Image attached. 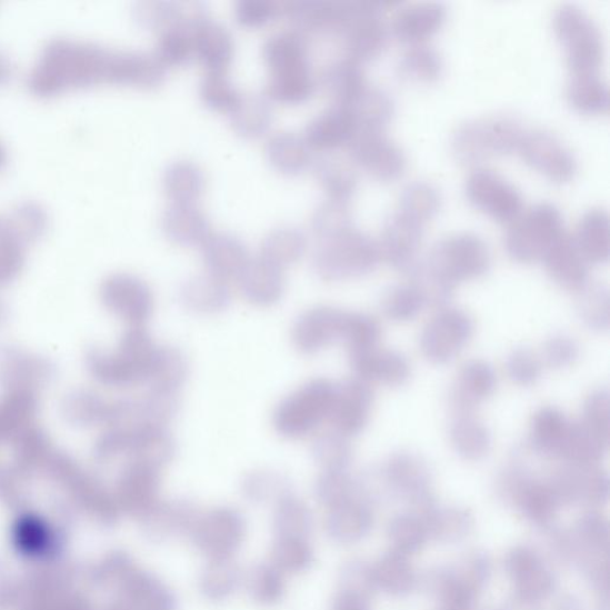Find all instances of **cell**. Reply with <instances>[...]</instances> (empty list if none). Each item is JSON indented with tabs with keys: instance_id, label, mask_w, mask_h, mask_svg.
<instances>
[{
	"instance_id": "obj_19",
	"label": "cell",
	"mask_w": 610,
	"mask_h": 610,
	"mask_svg": "<svg viewBox=\"0 0 610 610\" xmlns=\"http://www.w3.org/2000/svg\"><path fill=\"white\" fill-rule=\"evenodd\" d=\"M238 278L241 293L251 304L272 307L283 299L287 286L283 270L262 258L250 260Z\"/></svg>"
},
{
	"instance_id": "obj_1",
	"label": "cell",
	"mask_w": 610,
	"mask_h": 610,
	"mask_svg": "<svg viewBox=\"0 0 610 610\" xmlns=\"http://www.w3.org/2000/svg\"><path fill=\"white\" fill-rule=\"evenodd\" d=\"M524 133L521 124L503 114L468 121L457 128L452 151L464 164H478L518 151Z\"/></svg>"
},
{
	"instance_id": "obj_47",
	"label": "cell",
	"mask_w": 610,
	"mask_h": 610,
	"mask_svg": "<svg viewBox=\"0 0 610 610\" xmlns=\"http://www.w3.org/2000/svg\"><path fill=\"white\" fill-rule=\"evenodd\" d=\"M306 53L303 40L294 34H287V32L271 38L263 49V56H266L272 72L304 66Z\"/></svg>"
},
{
	"instance_id": "obj_61",
	"label": "cell",
	"mask_w": 610,
	"mask_h": 610,
	"mask_svg": "<svg viewBox=\"0 0 610 610\" xmlns=\"http://www.w3.org/2000/svg\"><path fill=\"white\" fill-rule=\"evenodd\" d=\"M213 563L216 567L209 569L203 580L204 591L212 599L226 598L237 586V572L226 566V560Z\"/></svg>"
},
{
	"instance_id": "obj_12",
	"label": "cell",
	"mask_w": 610,
	"mask_h": 610,
	"mask_svg": "<svg viewBox=\"0 0 610 610\" xmlns=\"http://www.w3.org/2000/svg\"><path fill=\"white\" fill-rule=\"evenodd\" d=\"M374 404L371 384L353 377L337 386L331 417L336 432L346 438L360 434L368 426Z\"/></svg>"
},
{
	"instance_id": "obj_2",
	"label": "cell",
	"mask_w": 610,
	"mask_h": 610,
	"mask_svg": "<svg viewBox=\"0 0 610 610\" xmlns=\"http://www.w3.org/2000/svg\"><path fill=\"white\" fill-rule=\"evenodd\" d=\"M421 267L454 291L460 283L484 277L491 267V256L481 238L460 233L438 242Z\"/></svg>"
},
{
	"instance_id": "obj_42",
	"label": "cell",
	"mask_w": 610,
	"mask_h": 610,
	"mask_svg": "<svg viewBox=\"0 0 610 610\" xmlns=\"http://www.w3.org/2000/svg\"><path fill=\"white\" fill-rule=\"evenodd\" d=\"M401 74L410 80L431 84L442 74V59L427 43L410 46L401 59Z\"/></svg>"
},
{
	"instance_id": "obj_49",
	"label": "cell",
	"mask_w": 610,
	"mask_h": 610,
	"mask_svg": "<svg viewBox=\"0 0 610 610\" xmlns=\"http://www.w3.org/2000/svg\"><path fill=\"white\" fill-rule=\"evenodd\" d=\"M382 337L381 323L364 312L346 314L342 342L348 344L349 352L374 348Z\"/></svg>"
},
{
	"instance_id": "obj_3",
	"label": "cell",
	"mask_w": 610,
	"mask_h": 610,
	"mask_svg": "<svg viewBox=\"0 0 610 610\" xmlns=\"http://www.w3.org/2000/svg\"><path fill=\"white\" fill-rule=\"evenodd\" d=\"M553 29L562 44L571 76H598L604 60L601 31L579 7L566 4L557 9Z\"/></svg>"
},
{
	"instance_id": "obj_29",
	"label": "cell",
	"mask_w": 610,
	"mask_h": 610,
	"mask_svg": "<svg viewBox=\"0 0 610 610\" xmlns=\"http://www.w3.org/2000/svg\"><path fill=\"white\" fill-rule=\"evenodd\" d=\"M167 237L179 244L204 243L210 237L209 223L204 213L193 204H174L162 218Z\"/></svg>"
},
{
	"instance_id": "obj_32",
	"label": "cell",
	"mask_w": 610,
	"mask_h": 610,
	"mask_svg": "<svg viewBox=\"0 0 610 610\" xmlns=\"http://www.w3.org/2000/svg\"><path fill=\"white\" fill-rule=\"evenodd\" d=\"M608 450L609 444L591 433L580 420L571 421L556 458L570 466H596Z\"/></svg>"
},
{
	"instance_id": "obj_18",
	"label": "cell",
	"mask_w": 610,
	"mask_h": 610,
	"mask_svg": "<svg viewBox=\"0 0 610 610\" xmlns=\"http://www.w3.org/2000/svg\"><path fill=\"white\" fill-rule=\"evenodd\" d=\"M447 10L437 2H418L396 11L392 31L396 38L410 46L426 43L440 30Z\"/></svg>"
},
{
	"instance_id": "obj_9",
	"label": "cell",
	"mask_w": 610,
	"mask_h": 610,
	"mask_svg": "<svg viewBox=\"0 0 610 610\" xmlns=\"http://www.w3.org/2000/svg\"><path fill=\"white\" fill-rule=\"evenodd\" d=\"M517 152L533 171L553 183H569L577 172L569 148L546 130L524 131Z\"/></svg>"
},
{
	"instance_id": "obj_38",
	"label": "cell",
	"mask_w": 610,
	"mask_h": 610,
	"mask_svg": "<svg viewBox=\"0 0 610 610\" xmlns=\"http://www.w3.org/2000/svg\"><path fill=\"white\" fill-rule=\"evenodd\" d=\"M426 307L424 294L413 279L391 288L382 300L384 316L398 323L413 321Z\"/></svg>"
},
{
	"instance_id": "obj_25",
	"label": "cell",
	"mask_w": 610,
	"mask_h": 610,
	"mask_svg": "<svg viewBox=\"0 0 610 610\" xmlns=\"http://www.w3.org/2000/svg\"><path fill=\"white\" fill-rule=\"evenodd\" d=\"M109 300L114 309L136 324L146 322L154 311V296L151 289L137 278L124 277L114 280L109 287Z\"/></svg>"
},
{
	"instance_id": "obj_26",
	"label": "cell",
	"mask_w": 610,
	"mask_h": 610,
	"mask_svg": "<svg viewBox=\"0 0 610 610\" xmlns=\"http://www.w3.org/2000/svg\"><path fill=\"white\" fill-rule=\"evenodd\" d=\"M357 126L348 110L338 106L312 121L306 134L309 147L318 150H334L349 144L357 133Z\"/></svg>"
},
{
	"instance_id": "obj_8",
	"label": "cell",
	"mask_w": 610,
	"mask_h": 610,
	"mask_svg": "<svg viewBox=\"0 0 610 610\" xmlns=\"http://www.w3.org/2000/svg\"><path fill=\"white\" fill-rule=\"evenodd\" d=\"M428 224L416 212L398 204L384 224L381 241L377 243L381 260L396 270L413 272Z\"/></svg>"
},
{
	"instance_id": "obj_11",
	"label": "cell",
	"mask_w": 610,
	"mask_h": 610,
	"mask_svg": "<svg viewBox=\"0 0 610 610\" xmlns=\"http://www.w3.org/2000/svg\"><path fill=\"white\" fill-rule=\"evenodd\" d=\"M348 146L356 163L377 180H398L407 169L403 151L384 130L357 131Z\"/></svg>"
},
{
	"instance_id": "obj_17",
	"label": "cell",
	"mask_w": 610,
	"mask_h": 610,
	"mask_svg": "<svg viewBox=\"0 0 610 610\" xmlns=\"http://www.w3.org/2000/svg\"><path fill=\"white\" fill-rule=\"evenodd\" d=\"M542 261L553 282L569 292L579 294L590 284L589 263L567 233L553 243Z\"/></svg>"
},
{
	"instance_id": "obj_30",
	"label": "cell",
	"mask_w": 610,
	"mask_h": 610,
	"mask_svg": "<svg viewBox=\"0 0 610 610\" xmlns=\"http://www.w3.org/2000/svg\"><path fill=\"white\" fill-rule=\"evenodd\" d=\"M194 53L208 66L210 72H224L232 59L233 42L220 26L200 21L192 34Z\"/></svg>"
},
{
	"instance_id": "obj_40",
	"label": "cell",
	"mask_w": 610,
	"mask_h": 610,
	"mask_svg": "<svg viewBox=\"0 0 610 610\" xmlns=\"http://www.w3.org/2000/svg\"><path fill=\"white\" fill-rule=\"evenodd\" d=\"M268 156L271 163L284 173H299L310 162V147L302 138L278 134L269 141Z\"/></svg>"
},
{
	"instance_id": "obj_28",
	"label": "cell",
	"mask_w": 610,
	"mask_h": 610,
	"mask_svg": "<svg viewBox=\"0 0 610 610\" xmlns=\"http://www.w3.org/2000/svg\"><path fill=\"white\" fill-rule=\"evenodd\" d=\"M12 540L18 551L30 559H46L58 551L57 532L44 520L27 516L14 523Z\"/></svg>"
},
{
	"instance_id": "obj_46",
	"label": "cell",
	"mask_w": 610,
	"mask_h": 610,
	"mask_svg": "<svg viewBox=\"0 0 610 610\" xmlns=\"http://www.w3.org/2000/svg\"><path fill=\"white\" fill-rule=\"evenodd\" d=\"M232 111L233 124L243 137H260L270 126V108L263 99L257 96L239 98Z\"/></svg>"
},
{
	"instance_id": "obj_57",
	"label": "cell",
	"mask_w": 610,
	"mask_h": 610,
	"mask_svg": "<svg viewBox=\"0 0 610 610\" xmlns=\"http://www.w3.org/2000/svg\"><path fill=\"white\" fill-rule=\"evenodd\" d=\"M580 344L570 337L554 336L542 346L541 362L552 370H564L580 359Z\"/></svg>"
},
{
	"instance_id": "obj_56",
	"label": "cell",
	"mask_w": 610,
	"mask_h": 610,
	"mask_svg": "<svg viewBox=\"0 0 610 610\" xmlns=\"http://www.w3.org/2000/svg\"><path fill=\"white\" fill-rule=\"evenodd\" d=\"M506 371L512 383L524 388L532 387L539 381L542 362L534 352L518 349L508 356Z\"/></svg>"
},
{
	"instance_id": "obj_62",
	"label": "cell",
	"mask_w": 610,
	"mask_h": 610,
	"mask_svg": "<svg viewBox=\"0 0 610 610\" xmlns=\"http://www.w3.org/2000/svg\"><path fill=\"white\" fill-rule=\"evenodd\" d=\"M253 592L258 601L272 603L282 597L283 580L278 571L263 568L253 580Z\"/></svg>"
},
{
	"instance_id": "obj_6",
	"label": "cell",
	"mask_w": 610,
	"mask_h": 610,
	"mask_svg": "<svg viewBox=\"0 0 610 610\" xmlns=\"http://www.w3.org/2000/svg\"><path fill=\"white\" fill-rule=\"evenodd\" d=\"M563 219L552 204H537L509 226L506 250L519 263H533L546 257L553 243L564 234Z\"/></svg>"
},
{
	"instance_id": "obj_50",
	"label": "cell",
	"mask_w": 610,
	"mask_h": 610,
	"mask_svg": "<svg viewBox=\"0 0 610 610\" xmlns=\"http://www.w3.org/2000/svg\"><path fill=\"white\" fill-rule=\"evenodd\" d=\"M579 311L583 322L593 331H607L610 324V296L607 288L588 286L579 293Z\"/></svg>"
},
{
	"instance_id": "obj_4",
	"label": "cell",
	"mask_w": 610,
	"mask_h": 610,
	"mask_svg": "<svg viewBox=\"0 0 610 610\" xmlns=\"http://www.w3.org/2000/svg\"><path fill=\"white\" fill-rule=\"evenodd\" d=\"M379 261L377 242L352 226L323 242L314 257V270L326 282H342L369 274Z\"/></svg>"
},
{
	"instance_id": "obj_39",
	"label": "cell",
	"mask_w": 610,
	"mask_h": 610,
	"mask_svg": "<svg viewBox=\"0 0 610 610\" xmlns=\"http://www.w3.org/2000/svg\"><path fill=\"white\" fill-rule=\"evenodd\" d=\"M289 478L273 469H254L247 472L241 482L244 497L252 502L280 501L288 497Z\"/></svg>"
},
{
	"instance_id": "obj_13",
	"label": "cell",
	"mask_w": 610,
	"mask_h": 610,
	"mask_svg": "<svg viewBox=\"0 0 610 610\" xmlns=\"http://www.w3.org/2000/svg\"><path fill=\"white\" fill-rule=\"evenodd\" d=\"M346 314L348 311L326 306L303 312L292 328L294 348L301 353L314 354L342 341Z\"/></svg>"
},
{
	"instance_id": "obj_37",
	"label": "cell",
	"mask_w": 610,
	"mask_h": 610,
	"mask_svg": "<svg viewBox=\"0 0 610 610\" xmlns=\"http://www.w3.org/2000/svg\"><path fill=\"white\" fill-rule=\"evenodd\" d=\"M306 250L307 240L299 230L279 228L262 242L260 258L283 270L302 259Z\"/></svg>"
},
{
	"instance_id": "obj_51",
	"label": "cell",
	"mask_w": 610,
	"mask_h": 610,
	"mask_svg": "<svg viewBox=\"0 0 610 610\" xmlns=\"http://www.w3.org/2000/svg\"><path fill=\"white\" fill-rule=\"evenodd\" d=\"M383 470L390 481L401 486L422 484L430 476V470L422 457L411 452L391 454Z\"/></svg>"
},
{
	"instance_id": "obj_52",
	"label": "cell",
	"mask_w": 610,
	"mask_h": 610,
	"mask_svg": "<svg viewBox=\"0 0 610 610\" xmlns=\"http://www.w3.org/2000/svg\"><path fill=\"white\" fill-rule=\"evenodd\" d=\"M310 522L309 509L301 500L288 494L278 501L274 527L279 530L280 537L304 538V532L310 529Z\"/></svg>"
},
{
	"instance_id": "obj_59",
	"label": "cell",
	"mask_w": 610,
	"mask_h": 610,
	"mask_svg": "<svg viewBox=\"0 0 610 610\" xmlns=\"http://www.w3.org/2000/svg\"><path fill=\"white\" fill-rule=\"evenodd\" d=\"M202 96L207 104L221 110H232L239 101V96L229 84L224 72L209 71L203 82Z\"/></svg>"
},
{
	"instance_id": "obj_23",
	"label": "cell",
	"mask_w": 610,
	"mask_h": 610,
	"mask_svg": "<svg viewBox=\"0 0 610 610\" xmlns=\"http://www.w3.org/2000/svg\"><path fill=\"white\" fill-rule=\"evenodd\" d=\"M449 438L454 452L467 460H481L492 448L488 424L476 413L453 414Z\"/></svg>"
},
{
	"instance_id": "obj_60",
	"label": "cell",
	"mask_w": 610,
	"mask_h": 610,
	"mask_svg": "<svg viewBox=\"0 0 610 610\" xmlns=\"http://www.w3.org/2000/svg\"><path fill=\"white\" fill-rule=\"evenodd\" d=\"M193 51L192 36L181 29L180 26L173 28L161 38L159 42V61L178 64L184 62Z\"/></svg>"
},
{
	"instance_id": "obj_7",
	"label": "cell",
	"mask_w": 610,
	"mask_h": 610,
	"mask_svg": "<svg viewBox=\"0 0 610 610\" xmlns=\"http://www.w3.org/2000/svg\"><path fill=\"white\" fill-rule=\"evenodd\" d=\"M476 323L468 311L443 307L428 321L420 334V352L436 366L449 364L471 342Z\"/></svg>"
},
{
	"instance_id": "obj_22",
	"label": "cell",
	"mask_w": 610,
	"mask_h": 610,
	"mask_svg": "<svg viewBox=\"0 0 610 610\" xmlns=\"http://www.w3.org/2000/svg\"><path fill=\"white\" fill-rule=\"evenodd\" d=\"M571 421L554 407H541L531 419L527 450L556 458L566 439Z\"/></svg>"
},
{
	"instance_id": "obj_24",
	"label": "cell",
	"mask_w": 610,
	"mask_h": 610,
	"mask_svg": "<svg viewBox=\"0 0 610 610\" xmlns=\"http://www.w3.org/2000/svg\"><path fill=\"white\" fill-rule=\"evenodd\" d=\"M203 258L209 273L223 280L239 277L250 262L242 241L228 234L210 236L203 243Z\"/></svg>"
},
{
	"instance_id": "obj_54",
	"label": "cell",
	"mask_w": 610,
	"mask_h": 610,
	"mask_svg": "<svg viewBox=\"0 0 610 610\" xmlns=\"http://www.w3.org/2000/svg\"><path fill=\"white\" fill-rule=\"evenodd\" d=\"M580 421L591 433L610 444V400L607 390H593L587 396Z\"/></svg>"
},
{
	"instance_id": "obj_31",
	"label": "cell",
	"mask_w": 610,
	"mask_h": 610,
	"mask_svg": "<svg viewBox=\"0 0 610 610\" xmlns=\"http://www.w3.org/2000/svg\"><path fill=\"white\" fill-rule=\"evenodd\" d=\"M357 130H384L392 117L391 99L382 90L368 84L348 104Z\"/></svg>"
},
{
	"instance_id": "obj_35",
	"label": "cell",
	"mask_w": 610,
	"mask_h": 610,
	"mask_svg": "<svg viewBox=\"0 0 610 610\" xmlns=\"http://www.w3.org/2000/svg\"><path fill=\"white\" fill-rule=\"evenodd\" d=\"M368 84L359 62L350 58L332 63L323 74V87L337 99L338 106L348 104Z\"/></svg>"
},
{
	"instance_id": "obj_10",
	"label": "cell",
	"mask_w": 610,
	"mask_h": 610,
	"mask_svg": "<svg viewBox=\"0 0 610 610\" xmlns=\"http://www.w3.org/2000/svg\"><path fill=\"white\" fill-rule=\"evenodd\" d=\"M466 192L476 209L500 223H512L523 210L519 191L490 170L473 171L467 180Z\"/></svg>"
},
{
	"instance_id": "obj_44",
	"label": "cell",
	"mask_w": 610,
	"mask_h": 610,
	"mask_svg": "<svg viewBox=\"0 0 610 610\" xmlns=\"http://www.w3.org/2000/svg\"><path fill=\"white\" fill-rule=\"evenodd\" d=\"M316 172L332 201L348 203L357 186L350 164L337 159H326L318 163Z\"/></svg>"
},
{
	"instance_id": "obj_53",
	"label": "cell",
	"mask_w": 610,
	"mask_h": 610,
	"mask_svg": "<svg viewBox=\"0 0 610 610\" xmlns=\"http://www.w3.org/2000/svg\"><path fill=\"white\" fill-rule=\"evenodd\" d=\"M352 226L348 203L332 200L320 207L311 221L312 232L322 242L339 236Z\"/></svg>"
},
{
	"instance_id": "obj_5",
	"label": "cell",
	"mask_w": 610,
	"mask_h": 610,
	"mask_svg": "<svg viewBox=\"0 0 610 610\" xmlns=\"http://www.w3.org/2000/svg\"><path fill=\"white\" fill-rule=\"evenodd\" d=\"M337 386L328 379H312L280 402L273 413L278 434L300 439L331 417Z\"/></svg>"
},
{
	"instance_id": "obj_45",
	"label": "cell",
	"mask_w": 610,
	"mask_h": 610,
	"mask_svg": "<svg viewBox=\"0 0 610 610\" xmlns=\"http://www.w3.org/2000/svg\"><path fill=\"white\" fill-rule=\"evenodd\" d=\"M314 86L307 64L272 72L268 91L280 102H300L307 98Z\"/></svg>"
},
{
	"instance_id": "obj_55",
	"label": "cell",
	"mask_w": 610,
	"mask_h": 610,
	"mask_svg": "<svg viewBox=\"0 0 610 610\" xmlns=\"http://www.w3.org/2000/svg\"><path fill=\"white\" fill-rule=\"evenodd\" d=\"M312 552L304 538L280 537L273 549V559L279 569L302 571L311 562Z\"/></svg>"
},
{
	"instance_id": "obj_43",
	"label": "cell",
	"mask_w": 610,
	"mask_h": 610,
	"mask_svg": "<svg viewBox=\"0 0 610 610\" xmlns=\"http://www.w3.org/2000/svg\"><path fill=\"white\" fill-rule=\"evenodd\" d=\"M311 456L323 471H341L350 467L353 450L349 438L338 432L324 433L312 442Z\"/></svg>"
},
{
	"instance_id": "obj_36",
	"label": "cell",
	"mask_w": 610,
	"mask_h": 610,
	"mask_svg": "<svg viewBox=\"0 0 610 610\" xmlns=\"http://www.w3.org/2000/svg\"><path fill=\"white\" fill-rule=\"evenodd\" d=\"M190 373L189 360L183 352L174 348L159 349L154 369L148 383L152 391L177 393L183 387Z\"/></svg>"
},
{
	"instance_id": "obj_34",
	"label": "cell",
	"mask_w": 610,
	"mask_h": 610,
	"mask_svg": "<svg viewBox=\"0 0 610 610\" xmlns=\"http://www.w3.org/2000/svg\"><path fill=\"white\" fill-rule=\"evenodd\" d=\"M570 106L584 114H606L609 111V90L598 76H571L567 88Z\"/></svg>"
},
{
	"instance_id": "obj_15",
	"label": "cell",
	"mask_w": 610,
	"mask_h": 610,
	"mask_svg": "<svg viewBox=\"0 0 610 610\" xmlns=\"http://www.w3.org/2000/svg\"><path fill=\"white\" fill-rule=\"evenodd\" d=\"M350 362L354 377L371 386L398 388L404 386L411 376V366L404 354L379 346L350 352Z\"/></svg>"
},
{
	"instance_id": "obj_14",
	"label": "cell",
	"mask_w": 610,
	"mask_h": 610,
	"mask_svg": "<svg viewBox=\"0 0 610 610\" xmlns=\"http://www.w3.org/2000/svg\"><path fill=\"white\" fill-rule=\"evenodd\" d=\"M194 541L213 560H227L240 546L243 520L237 510L219 508L194 524Z\"/></svg>"
},
{
	"instance_id": "obj_27",
	"label": "cell",
	"mask_w": 610,
	"mask_h": 610,
	"mask_svg": "<svg viewBox=\"0 0 610 610\" xmlns=\"http://www.w3.org/2000/svg\"><path fill=\"white\" fill-rule=\"evenodd\" d=\"M588 263H603L610 253V226L608 212L601 208L588 210L572 237Z\"/></svg>"
},
{
	"instance_id": "obj_16",
	"label": "cell",
	"mask_w": 610,
	"mask_h": 610,
	"mask_svg": "<svg viewBox=\"0 0 610 610\" xmlns=\"http://www.w3.org/2000/svg\"><path fill=\"white\" fill-rule=\"evenodd\" d=\"M498 389V374L488 361L473 359L460 368L450 391L453 414L476 413Z\"/></svg>"
},
{
	"instance_id": "obj_48",
	"label": "cell",
	"mask_w": 610,
	"mask_h": 610,
	"mask_svg": "<svg viewBox=\"0 0 610 610\" xmlns=\"http://www.w3.org/2000/svg\"><path fill=\"white\" fill-rule=\"evenodd\" d=\"M160 470L137 463L126 478L128 498L137 507L151 510L158 501Z\"/></svg>"
},
{
	"instance_id": "obj_21",
	"label": "cell",
	"mask_w": 610,
	"mask_h": 610,
	"mask_svg": "<svg viewBox=\"0 0 610 610\" xmlns=\"http://www.w3.org/2000/svg\"><path fill=\"white\" fill-rule=\"evenodd\" d=\"M178 297L184 308L202 316L220 314L232 302L224 280L210 273L189 278L180 287Z\"/></svg>"
},
{
	"instance_id": "obj_41",
	"label": "cell",
	"mask_w": 610,
	"mask_h": 610,
	"mask_svg": "<svg viewBox=\"0 0 610 610\" xmlns=\"http://www.w3.org/2000/svg\"><path fill=\"white\" fill-rule=\"evenodd\" d=\"M164 191L176 204H192L202 193L203 174L196 164L181 161L171 167L163 179Z\"/></svg>"
},
{
	"instance_id": "obj_58",
	"label": "cell",
	"mask_w": 610,
	"mask_h": 610,
	"mask_svg": "<svg viewBox=\"0 0 610 610\" xmlns=\"http://www.w3.org/2000/svg\"><path fill=\"white\" fill-rule=\"evenodd\" d=\"M352 488L353 482L346 470L323 471L317 482L316 492L321 502L340 506L348 500Z\"/></svg>"
},
{
	"instance_id": "obj_33",
	"label": "cell",
	"mask_w": 610,
	"mask_h": 610,
	"mask_svg": "<svg viewBox=\"0 0 610 610\" xmlns=\"http://www.w3.org/2000/svg\"><path fill=\"white\" fill-rule=\"evenodd\" d=\"M130 449L136 452L138 463L158 470L171 463L176 456V442L167 427L144 426L137 428Z\"/></svg>"
},
{
	"instance_id": "obj_20",
	"label": "cell",
	"mask_w": 610,
	"mask_h": 610,
	"mask_svg": "<svg viewBox=\"0 0 610 610\" xmlns=\"http://www.w3.org/2000/svg\"><path fill=\"white\" fill-rule=\"evenodd\" d=\"M379 4L360 13L343 29L350 59L361 62L382 53L388 41V29L379 18Z\"/></svg>"
},
{
	"instance_id": "obj_63",
	"label": "cell",
	"mask_w": 610,
	"mask_h": 610,
	"mask_svg": "<svg viewBox=\"0 0 610 610\" xmlns=\"http://www.w3.org/2000/svg\"><path fill=\"white\" fill-rule=\"evenodd\" d=\"M276 10L261 2L241 3L238 9L239 21L246 26H258L267 22Z\"/></svg>"
}]
</instances>
